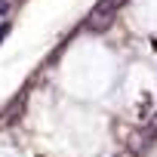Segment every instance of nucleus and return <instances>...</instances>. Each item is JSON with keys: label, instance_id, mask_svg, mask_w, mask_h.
Masks as SVG:
<instances>
[{"label": "nucleus", "instance_id": "nucleus-1", "mask_svg": "<svg viewBox=\"0 0 157 157\" xmlns=\"http://www.w3.org/2000/svg\"><path fill=\"white\" fill-rule=\"evenodd\" d=\"M111 19H114V10H111V6H105V3H99V6L90 13L86 28H90V31H105V28L111 25Z\"/></svg>", "mask_w": 157, "mask_h": 157}]
</instances>
